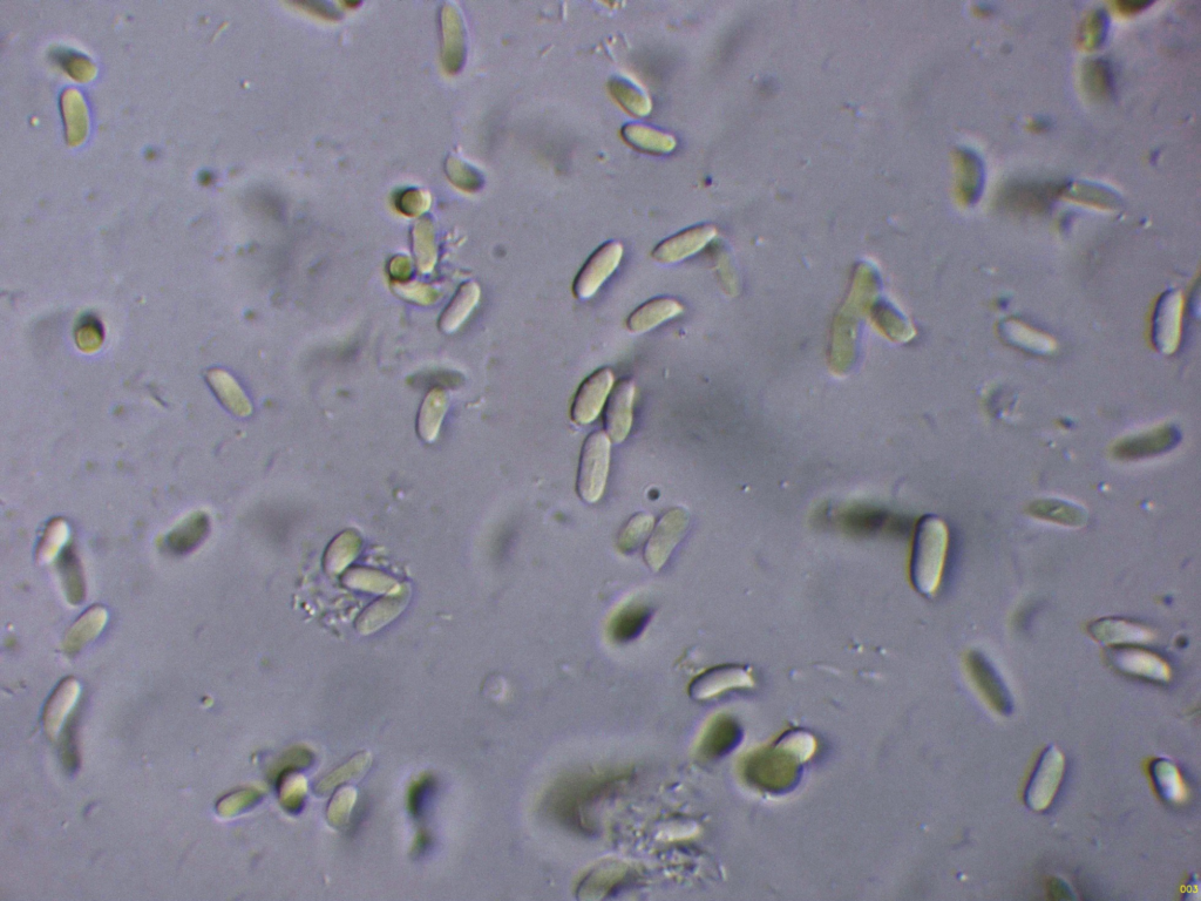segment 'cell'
Masks as SVG:
<instances>
[{"label":"cell","instance_id":"1","mask_svg":"<svg viewBox=\"0 0 1201 901\" xmlns=\"http://www.w3.org/2000/svg\"><path fill=\"white\" fill-rule=\"evenodd\" d=\"M628 771L579 772L559 779L545 797L546 814L562 828L581 836L597 831L596 812L619 794L629 781Z\"/></svg>","mask_w":1201,"mask_h":901},{"label":"cell","instance_id":"2","mask_svg":"<svg viewBox=\"0 0 1201 901\" xmlns=\"http://www.w3.org/2000/svg\"><path fill=\"white\" fill-rule=\"evenodd\" d=\"M948 550L949 531L945 521L935 516L922 517L916 526L911 557V580L920 594L932 598L938 593Z\"/></svg>","mask_w":1201,"mask_h":901},{"label":"cell","instance_id":"3","mask_svg":"<svg viewBox=\"0 0 1201 901\" xmlns=\"http://www.w3.org/2000/svg\"><path fill=\"white\" fill-rule=\"evenodd\" d=\"M612 444L605 432L596 431L583 444L578 487L579 496L588 504L599 501L605 493L610 467Z\"/></svg>","mask_w":1201,"mask_h":901},{"label":"cell","instance_id":"4","mask_svg":"<svg viewBox=\"0 0 1201 901\" xmlns=\"http://www.w3.org/2000/svg\"><path fill=\"white\" fill-rule=\"evenodd\" d=\"M1065 772V757L1056 745H1049L1038 760L1026 789V804L1034 811H1044L1060 790Z\"/></svg>","mask_w":1201,"mask_h":901},{"label":"cell","instance_id":"5","mask_svg":"<svg viewBox=\"0 0 1201 901\" xmlns=\"http://www.w3.org/2000/svg\"><path fill=\"white\" fill-rule=\"evenodd\" d=\"M690 514L683 507L671 508L658 521L653 534L650 535L644 559L653 572L661 571L667 564L671 553L681 543L689 530Z\"/></svg>","mask_w":1201,"mask_h":901},{"label":"cell","instance_id":"6","mask_svg":"<svg viewBox=\"0 0 1201 901\" xmlns=\"http://www.w3.org/2000/svg\"><path fill=\"white\" fill-rule=\"evenodd\" d=\"M623 247L620 242L610 241L589 257L574 281V294L579 300L594 296L620 266Z\"/></svg>","mask_w":1201,"mask_h":901},{"label":"cell","instance_id":"7","mask_svg":"<svg viewBox=\"0 0 1201 901\" xmlns=\"http://www.w3.org/2000/svg\"><path fill=\"white\" fill-rule=\"evenodd\" d=\"M968 669L977 689L985 700L1001 715L1013 713L1014 702L1001 675L987 657L979 652L968 656Z\"/></svg>","mask_w":1201,"mask_h":901},{"label":"cell","instance_id":"8","mask_svg":"<svg viewBox=\"0 0 1201 901\" xmlns=\"http://www.w3.org/2000/svg\"><path fill=\"white\" fill-rule=\"evenodd\" d=\"M614 385L613 371L603 368L590 375L576 392L572 406V419L576 424L588 425L599 417L609 392Z\"/></svg>","mask_w":1201,"mask_h":901},{"label":"cell","instance_id":"9","mask_svg":"<svg viewBox=\"0 0 1201 901\" xmlns=\"http://www.w3.org/2000/svg\"><path fill=\"white\" fill-rule=\"evenodd\" d=\"M1109 660L1124 674L1155 682H1167L1171 679V668L1167 662L1149 650L1117 647L1109 653Z\"/></svg>","mask_w":1201,"mask_h":901},{"label":"cell","instance_id":"10","mask_svg":"<svg viewBox=\"0 0 1201 901\" xmlns=\"http://www.w3.org/2000/svg\"><path fill=\"white\" fill-rule=\"evenodd\" d=\"M635 873L627 863L608 860L588 873L582 880L578 893L581 899H603L621 891L628 883H635Z\"/></svg>","mask_w":1201,"mask_h":901},{"label":"cell","instance_id":"11","mask_svg":"<svg viewBox=\"0 0 1201 901\" xmlns=\"http://www.w3.org/2000/svg\"><path fill=\"white\" fill-rule=\"evenodd\" d=\"M635 391L634 382L623 379L608 399L605 425L609 439L616 444L626 440L633 426Z\"/></svg>","mask_w":1201,"mask_h":901},{"label":"cell","instance_id":"12","mask_svg":"<svg viewBox=\"0 0 1201 901\" xmlns=\"http://www.w3.org/2000/svg\"><path fill=\"white\" fill-rule=\"evenodd\" d=\"M752 684L751 675L742 667H715L697 676L691 682L689 695L696 701H703L711 699L725 690L751 687Z\"/></svg>","mask_w":1201,"mask_h":901},{"label":"cell","instance_id":"13","mask_svg":"<svg viewBox=\"0 0 1201 901\" xmlns=\"http://www.w3.org/2000/svg\"><path fill=\"white\" fill-rule=\"evenodd\" d=\"M714 236L715 229L707 226L683 230L661 242L654 249L653 257L660 263L681 262L700 252Z\"/></svg>","mask_w":1201,"mask_h":901},{"label":"cell","instance_id":"14","mask_svg":"<svg viewBox=\"0 0 1201 901\" xmlns=\"http://www.w3.org/2000/svg\"><path fill=\"white\" fill-rule=\"evenodd\" d=\"M1178 442V431L1166 426L1123 440L1116 446L1115 453L1121 459L1148 458L1171 450Z\"/></svg>","mask_w":1201,"mask_h":901},{"label":"cell","instance_id":"15","mask_svg":"<svg viewBox=\"0 0 1201 901\" xmlns=\"http://www.w3.org/2000/svg\"><path fill=\"white\" fill-rule=\"evenodd\" d=\"M1089 633L1096 641L1105 645H1141L1152 640L1148 628L1122 619H1101L1092 622Z\"/></svg>","mask_w":1201,"mask_h":901},{"label":"cell","instance_id":"16","mask_svg":"<svg viewBox=\"0 0 1201 901\" xmlns=\"http://www.w3.org/2000/svg\"><path fill=\"white\" fill-rule=\"evenodd\" d=\"M683 311L682 304L670 297L654 298L637 308L627 321L630 333L643 334L671 320Z\"/></svg>","mask_w":1201,"mask_h":901},{"label":"cell","instance_id":"17","mask_svg":"<svg viewBox=\"0 0 1201 901\" xmlns=\"http://www.w3.org/2000/svg\"><path fill=\"white\" fill-rule=\"evenodd\" d=\"M1028 510L1034 518L1061 526L1081 527L1088 521V513L1083 507L1063 499H1038Z\"/></svg>","mask_w":1201,"mask_h":901},{"label":"cell","instance_id":"18","mask_svg":"<svg viewBox=\"0 0 1201 901\" xmlns=\"http://www.w3.org/2000/svg\"><path fill=\"white\" fill-rule=\"evenodd\" d=\"M481 296L480 287L476 282L463 284L454 295L453 300L440 317L439 328L445 334H452L465 323L474 308L478 306Z\"/></svg>","mask_w":1201,"mask_h":901},{"label":"cell","instance_id":"19","mask_svg":"<svg viewBox=\"0 0 1201 901\" xmlns=\"http://www.w3.org/2000/svg\"><path fill=\"white\" fill-rule=\"evenodd\" d=\"M622 137L639 151L650 154H669L677 147V140L673 135L641 124L624 126Z\"/></svg>","mask_w":1201,"mask_h":901},{"label":"cell","instance_id":"20","mask_svg":"<svg viewBox=\"0 0 1201 901\" xmlns=\"http://www.w3.org/2000/svg\"><path fill=\"white\" fill-rule=\"evenodd\" d=\"M741 738V730L728 717L718 718L704 735L701 753L707 758H719L729 754Z\"/></svg>","mask_w":1201,"mask_h":901},{"label":"cell","instance_id":"21","mask_svg":"<svg viewBox=\"0 0 1201 901\" xmlns=\"http://www.w3.org/2000/svg\"><path fill=\"white\" fill-rule=\"evenodd\" d=\"M1151 777L1160 797L1166 802L1182 803L1187 797V788L1179 769L1170 761L1156 760L1152 763Z\"/></svg>","mask_w":1201,"mask_h":901},{"label":"cell","instance_id":"22","mask_svg":"<svg viewBox=\"0 0 1201 901\" xmlns=\"http://www.w3.org/2000/svg\"><path fill=\"white\" fill-rule=\"evenodd\" d=\"M649 611L639 604L624 606L617 612L609 623V635L612 640L623 643L634 640L646 626Z\"/></svg>","mask_w":1201,"mask_h":901},{"label":"cell","instance_id":"23","mask_svg":"<svg viewBox=\"0 0 1201 901\" xmlns=\"http://www.w3.org/2000/svg\"><path fill=\"white\" fill-rule=\"evenodd\" d=\"M450 398L443 390L434 389L424 399L419 412V433L427 442L438 436L441 422L449 409Z\"/></svg>","mask_w":1201,"mask_h":901},{"label":"cell","instance_id":"24","mask_svg":"<svg viewBox=\"0 0 1201 901\" xmlns=\"http://www.w3.org/2000/svg\"><path fill=\"white\" fill-rule=\"evenodd\" d=\"M371 764L372 756L369 751H364V753L352 757L351 760L342 765L341 768L332 771L330 775L323 778L322 781L317 784V795H328L329 792L338 787L339 784L351 781H359V779L363 778L366 772L369 771Z\"/></svg>","mask_w":1201,"mask_h":901},{"label":"cell","instance_id":"25","mask_svg":"<svg viewBox=\"0 0 1201 901\" xmlns=\"http://www.w3.org/2000/svg\"><path fill=\"white\" fill-rule=\"evenodd\" d=\"M609 90L614 98L626 108V110L636 115V117H646L651 111V101L648 94L641 90L639 86L631 83V81L623 78H613L609 81Z\"/></svg>","mask_w":1201,"mask_h":901},{"label":"cell","instance_id":"26","mask_svg":"<svg viewBox=\"0 0 1201 901\" xmlns=\"http://www.w3.org/2000/svg\"><path fill=\"white\" fill-rule=\"evenodd\" d=\"M1057 187L1053 185H1035L1023 184L1015 185L1007 189L1003 198L1010 205L1016 208L1035 209L1043 208L1047 205L1051 198L1057 193Z\"/></svg>","mask_w":1201,"mask_h":901},{"label":"cell","instance_id":"27","mask_svg":"<svg viewBox=\"0 0 1201 901\" xmlns=\"http://www.w3.org/2000/svg\"><path fill=\"white\" fill-rule=\"evenodd\" d=\"M654 527V517L650 513L641 512L635 514L627 525L622 528L619 537V548L623 553H630L636 550L644 540L648 537Z\"/></svg>","mask_w":1201,"mask_h":901},{"label":"cell","instance_id":"28","mask_svg":"<svg viewBox=\"0 0 1201 901\" xmlns=\"http://www.w3.org/2000/svg\"><path fill=\"white\" fill-rule=\"evenodd\" d=\"M1159 310L1162 311H1159L1157 314V318H1159V320H1156V330L1162 329L1164 325L1166 328L1164 334L1160 336L1159 340L1163 341L1164 336H1166L1163 348L1172 349V347H1175L1177 331L1180 323V300L1178 296L1173 295L1166 297L1163 303V308Z\"/></svg>","mask_w":1201,"mask_h":901},{"label":"cell","instance_id":"29","mask_svg":"<svg viewBox=\"0 0 1201 901\" xmlns=\"http://www.w3.org/2000/svg\"><path fill=\"white\" fill-rule=\"evenodd\" d=\"M356 801V791L351 788H344L337 792V795L329 806L328 819L331 825L335 828H341L348 822L350 811Z\"/></svg>","mask_w":1201,"mask_h":901},{"label":"cell","instance_id":"30","mask_svg":"<svg viewBox=\"0 0 1201 901\" xmlns=\"http://www.w3.org/2000/svg\"><path fill=\"white\" fill-rule=\"evenodd\" d=\"M207 521L205 518H194L188 521L186 525L180 528V531L173 534V546L181 548L185 547L188 538V548L199 543L202 537H205Z\"/></svg>","mask_w":1201,"mask_h":901},{"label":"cell","instance_id":"31","mask_svg":"<svg viewBox=\"0 0 1201 901\" xmlns=\"http://www.w3.org/2000/svg\"><path fill=\"white\" fill-rule=\"evenodd\" d=\"M66 532L65 525H59V523L52 525L49 532L46 533L45 541L42 544L43 552L40 555L47 560L52 559L53 553L58 552L59 547L64 543Z\"/></svg>","mask_w":1201,"mask_h":901},{"label":"cell","instance_id":"32","mask_svg":"<svg viewBox=\"0 0 1201 901\" xmlns=\"http://www.w3.org/2000/svg\"><path fill=\"white\" fill-rule=\"evenodd\" d=\"M397 293L405 297L406 300L423 304L431 303L436 298V291H431L429 288L422 286H400Z\"/></svg>","mask_w":1201,"mask_h":901},{"label":"cell","instance_id":"33","mask_svg":"<svg viewBox=\"0 0 1201 901\" xmlns=\"http://www.w3.org/2000/svg\"><path fill=\"white\" fill-rule=\"evenodd\" d=\"M1089 70V77L1092 78L1091 86H1094L1099 92L1108 91L1110 74L1106 65L1097 62L1090 66Z\"/></svg>","mask_w":1201,"mask_h":901}]
</instances>
